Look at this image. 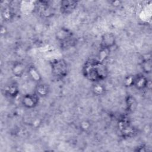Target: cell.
Returning <instances> with one entry per match:
<instances>
[{
  "mask_svg": "<svg viewBox=\"0 0 152 152\" xmlns=\"http://www.w3.org/2000/svg\"><path fill=\"white\" fill-rule=\"evenodd\" d=\"M110 50H109V49H100L97 59L101 62H104L105 60L108 58L110 54Z\"/></svg>",
  "mask_w": 152,
  "mask_h": 152,
  "instance_id": "cell-17",
  "label": "cell"
},
{
  "mask_svg": "<svg viewBox=\"0 0 152 152\" xmlns=\"http://www.w3.org/2000/svg\"><path fill=\"white\" fill-rule=\"evenodd\" d=\"M27 66L21 61H15L11 66V72L14 77L17 78L21 77L27 72Z\"/></svg>",
  "mask_w": 152,
  "mask_h": 152,
  "instance_id": "cell-9",
  "label": "cell"
},
{
  "mask_svg": "<svg viewBox=\"0 0 152 152\" xmlns=\"http://www.w3.org/2000/svg\"><path fill=\"white\" fill-rule=\"evenodd\" d=\"M40 97L34 92L24 94L21 99L22 106L26 109H31L36 107L39 102Z\"/></svg>",
  "mask_w": 152,
  "mask_h": 152,
  "instance_id": "cell-5",
  "label": "cell"
},
{
  "mask_svg": "<svg viewBox=\"0 0 152 152\" xmlns=\"http://www.w3.org/2000/svg\"><path fill=\"white\" fill-rule=\"evenodd\" d=\"M148 147H147L145 145H141L140 146H138L137 147H136V149L135 150V151H140V152H142V151H148Z\"/></svg>",
  "mask_w": 152,
  "mask_h": 152,
  "instance_id": "cell-20",
  "label": "cell"
},
{
  "mask_svg": "<svg viewBox=\"0 0 152 152\" xmlns=\"http://www.w3.org/2000/svg\"><path fill=\"white\" fill-rule=\"evenodd\" d=\"M27 73L31 81L36 84L42 81V77L39 71L33 64H30L27 66Z\"/></svg>",
  "mask_w": 152,
  "mask_h": 152,
  "instance_id": "cell-10",
  "label": "cell"
},
{
  "mask_svg": "<svg viewBox=\"0 0 152 152\" xmlns=\"http://www.w3.org/2000/svg\"><path fill=\"white\" fill-rule=\"evenodd\" d=\"M78 1L72 0H64L61 1L59 10L64 15H69L72 13L78 6Z\"/></svg>",
  "mask_w": 152,
  "mask_h": 152,
  "instance_id": "cell-7",
  "label": "cell"
},
{
  "mask_svg": "<svg viewBox=\"0 0 152 152\" xmlns=\"http://www.w3.org/2000/svg\"><path fill=\"white\" fill-rule=\"evenodd\" d=\"M55 39L62 49H68L74 46L76 43L73 32L68 28L62 27L55 32Z\"/></svg>",
  "mask_w": 152,
  "mask_h": 152,
  "instance_id": "cell-2",
  "label": "cell"
},
{
  "mask_svg": "<svg viewBox=\"0 0 152 152\" xmlns=\"http://www.w3.org/2000/svg\"><path fill=\"white\" fill-rule=\"evenodd\" d=\"M91 128V124L90 121L87 120L83 121L80 124V128L81 129V131L84 132L88 131Z\"/></svg>",
  "mask_w": 152,
  "mask_h": 152,
  "instance_id": "cell-19",
  "label": "cell"
},
{
  "mask_svg": "<svg viewBox=\"0 0 152 152\" xmlns=\"http://www.w3.org/2000/svg\"><path fill=\"white\" fill-rule=\"evenodd\" d=\"M50 66L52 75L56 80H62L68 74L69 66L64 59H55L50 61Z\"/></svg>",
  "mask_w": 152,
  "mask_h": 152,
  "instance_id": "cell-3",
  "label": "cell"
},
{
  "mask_svg": "<svg viewBox=\"0 0 152 152\" xmlns=\"http://www.w3.org/2000/svg\"><path fill=\"white\" fill-rule=\"evenodd\" d=\"M109 3L115 7H118L120 5H121V1H110Z\"/></svg>",
  "mask_w": 152,
  "mask_h": 152,
  "instance_id": "cell-21",
  "label": "cell"
},
{
  "mask_svg": "<svg viewBox=\"0 0 152 152\" xmlns=\"http://www.w3.org/2000/svg\"><path fill=\"white\" fill-rule=\"evenodd\" d=\"M34 5L36 11L43 17L50 18L55 14L54 8L47 1H36Z\"/></svg>",
  "mask_w": 152,
  "mask_h": 152,
  "instance_id": "cell-4",
  "label": "cell"
},
{
  "mask_svg": "<svg viewBox=\"0 0 152 152\" xmlns=\"http://www.w3.org/2000/svg\"><path fill=\"white\" fill-rule=\"evenodd\" d=\"M82 73L86 80L94 83L104 80L108 76L109 71L104 62L91 58L84 62Z\"/></svg>",
  "mask_w": 152,
  "mask_h": 152,
  "instance_id": "cell-1",
  "label": "cell"
},
{
  "mask_svg": "<svg viewBox=\"0 0 152 152\" xmlns=\"http://www.w3.org/2000/svg\"><path fill=\"white\" fill-rule=\"evenodd\" d=\"M1 17L5 21H10L15 17V11L12 7L10 5L5 6L1 10Z\"/></svg>",
  "mask_w": 152,
  "mask_h": 152,
  "instance_id": "cell-12",
  "label": "cell"
},
{
  "mask_svg": "<svg viewBox=\"0 0 152 152\" xmlns=\"http://www.w3.org/2000/svg\"><path fill=\"white\" fill-rule=\"evenodd\" d=\"M141 68L144 74H149L152 71V62L150 58L143 59L140 64Z\"/></svg>",
  "mask_w": 152,
  "mask_h": 152,
  "instance_id": "cell-15",
  "label": "cell"
},
{
  "mask_svg": "<svg viewBox=\"0 0 152 152\" xmlns=\"http://www.w3.org/2000/svg\"><path fill=\"white\" fill-rule=\"evenodd\" d=\"M7 33V28L4 26H1V33L2 35H5Z\"/></svg>",
  "mask_w": 152,
  "mask_h": 152,
  "instance_id": "cell-22",
  "label": "cell"
},
{
  "mask_svg": "<svg viewBox=\"0 0 152 152\" xmlns=\"http://www.w3.org/2000/svg\"><path fill=\"white\" fill-rule=\"evenodd\" d=\"M116 43V39L115 34L112 33H105L102 37L100 43V49L110 50L113 48Z\"/></svg>",
  "mask_w": 152,
  "mask_h": 152,
  "instance_id": "cell-6",
  "label": "cell"
},
{
  "mask_svg": "<svg viewBox=\"0 0 152 152\" xmlns=\"http://www.w3.org/2000/svg\"><path fill=\"white\" fill-rule=\"evenodd\" d=\"M106 87L102 82H97L93 83L91 87V91L94 96L100 97L104 95L106 93Z\"/></svg>",
  "mask_w": 152,
  "mask_h": 152,
  "instance_id": "cell-13",
  "label": "cell"
},
{
  "mask_svg": "<svg viewBox=\"0 0 152 152\" xmlns=\"http://www.w3.org/2000/svg\"><path fill=\"white\" fill-rule=\"evenodd\" d=\"M124 85L126 87H133L134 83V75H128L126 76L124 79Z\"/></svg>",
  "mask_w": 152,
  "mask_h": 152,
  "instance_id": "cell-18",
  "label": "cell"
},
{
  "mask_svg": "<svg viewBox=\"0 0 152 152\" xmlns=\"http://www.w3.org/2000/svg\"><path fill=\"white\" fill-rule=\"evenodd\" d=\"M50 87L49 84L42 81L36 84L34 89V93L40 98L45 97L49 94Z\"/></svg>",
  "mask_w": 152,
  "mask_h": 152,
  "instance_id": "cell-11",
  "label": "cell"
},
{
  "mask_svg": "<svg viewBox=\"0 0 152 152\" xmlns=\"http://www.w3.org/2000/svg\"><path fill=\"white\" fill-rule=\"evenodd\" d=\"M126 106L128 112H133L137 106L136 100L132 96H128L126 99Z\"/></svg>",
  "mask_w": 152,
  "mask_h": 152,
  "instance_id": "cell-16",
  "label": "cell"
},
{
  "mask_svg": "<svg viewBox=\"0 0 152 152\" xmlns=\"http://www.w3.org/2000/svg\"><path fill=\"white\" fill-rule=\"evenodd\" d=\"M150 84V80L144 74H138L134 75L133 87L138 90H143L147 88Z\"/></svg>",
  "mask_w": 152,
  "mask_h": 152,
  "instance_id": "cell-8",
  "label": "cell"
},
{
  "mask_svg": "<svg viewBox=\"0 0 152 152\" xmlns=\"http://www.w3.org/2000/svg\"><path fill=\"white\" fill-rule=\"evenodd\" d=\"M5 94L7 96L11 98H15L18 96L20 90L18 86L15 83L10 84L5 89Z\"/></svg>",
  "mask_w": 152,
  "mask_h": 152,
  "instance_id": "cell-14",
  "label": "cell"
}]
</instances>
